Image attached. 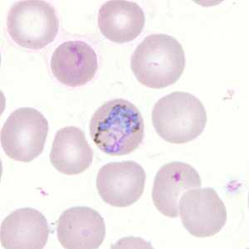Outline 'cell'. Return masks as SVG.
<instances>
[{"mask_svg":"<svg viewBox=\"0 0 249 249\" xmlns=\"http://www.w3.org/2000/svg\"><path fill=\"white\" fill-rule=\"evenodd\" d=\"M90 135L102 152L111 156H125L142 144L144 120L139 109L127 100H110L91 116Z\"/></svg>","mask_w":249,"mask_h":249,"instance_id":"6da1fadb","label":"cell"},{"mask_svg":"<svg viewBox=\"0 0 249 249\" xmlns=\"http://www.w3.org/2000/svg\"><path fill=\"white\" fill-rule=\"evenodd\" d=\"M138 82L147 88L162 89L175 84L185 68L184 49L167 34H151L140 43L130 60Z\"/></svg>","mask_w":249,"mask_h":249,"instance_id":"7a4b0ae2","label":"cell"},{"mask_svg":"<svg viewBox=\"0 0 249 249\" xmlns=\"http://www.w3.org/2000/svg\"><path fill=\"white\" fill-rule=\"evenodd\" d=\"M152 123L165 142L185 144L203 133L207 123L206 110L200 100L192 94L175 91L156 102Z\"/></svg>","mask_w":249,"mask_h":249,"instance_id":"3957f363","label":"cell"},{"mask_svg":"<svg viewBox=\"0 0 249 249\" xmlns=\"http://www.w3.org/2000/svg\"><path fill=\"white\" fill-rule=\"evenodd\" d=\"M7 29L15 43L31 50H40L53 43L59 29L56 10L43 0H25L9 9Z\"/></svg>","mask_w":249,"mask_h":249,"instance_id":"277c9868","label":"cell"},{"mask_svg":"<svg viewBox=\"0 0 249 249\" xmlns=\"http://www.w3.org/2000/svg\"><path fill=\"white\" fill-rule=\"evenodd\" d=\"M48 134V120L43 114L34 108H18L1 129V146L12 160L29 163L43 153Z\"/></svg>","mask_w":249,"mask_h":249,"instance_id":"5b68a950","label":"cell"},{"mask_svg":"<svg viewBox=\"0 0 249 249\" xmlns=\"http://www.w3.org/2000/svg\"><path fill=\"white\" fill-rule=\"evenodd\" d=\"M178 213L185 230L196 238L217 234L228 218L225 204L212 188L184 193L178 202Z\"/></svg>","mask_w":249,"mask_h":249,"instance_id":"8992f818","label":"cell"},{"mask_svg":"<svg viewBox=\"0 0 249 249\" xmlns=\"http://www.w3.org/2000/svg\"><path fill=\"white\" fill-rule=\"evenodd\" d=\"M145 179L144 169L138 163L111 162L100 169L96 189L105 203L124 208L139 200L144 193Z\"/></svg>","mask_w":249,"mask_h":249,"instance_id":"52a82bcc","label":"cell"},{"mask_svg":"<svg viewBox=\"0 0 249 249\" xmlns=\"http://www.w3.org/2000/svg\"><path fill=\"white\" fill-rule=\"evenodd\" d=\"M201 185V178L195 168L183 162H170L156 174L152 190L154 204L163 215L177 218L183 194Z\"/></svg>","mask_w":249,"mask_h":249,"instance_id":"ba28073f","label":"cell"},{"mask_svg":"<svg viewBox=\"0 0 249 249\" xmlns=\"http://www.w3.org/2000/svg\"><path fill=\"white\" fill-rule=\"evenodd\" d=\"M57 232L64 249H98L105 239V222L99 213L91 208L73 207L60 216Z\"/></svg>","mask_w":249,"mask_h":249,"instance_id":"9c48e42d","label":"cell"},{"mask_svg":"<svg viewBox=\"0 0 249 249\" xmlns=\"http://www.w3.org/2000/svg\"><path fill=\"white\" fill-rule=\"evenodd\" d=\"M52 72L58 82L70 88L88 84L96 76V52L82 41H68L57 47L51 59Z\"/></svg>","mask_w":249,"mask_h":249,"instance_id":"30bf717a","label":"cell"},{"mask_svg":"<svg viewBox=\"0 0 249 249\" xmlns=\"http://www.w3.org/2000/svg\"><path fill=\"white\" fill-rule=\"evenodd\" d=\"M49 232L48 220L42 213L32 208L18 209L1 224V245L7 249H42Z\"/></svg>","mask_w":249,"mask_h":249,"instance_id":"8fae6325","label":"cell"},{"mask_svg":"<svg viewBox=\"0 0 249 249\" xmlns=\"http://www.w3.org/2000/svg\"><path fill=\"white\" fill-rule=\"evenodd\" d=\"M144 23L143 9L131 1H107L98 13L100 31L114 43H129L136 39L143 31Z\"/></svg>","mask_w":249,"mask_h":249,"instance_id":"7c38bea8","label":"cell"},{"mask_svg":"<svg viewBox=\"0 0 249 249\" xmlns=\"http://www.w3.org/2000/svg\"><path fill=\"white\" fill-rule=\"evenodd\" d=\"M92 158L93 151L80 128L67 126L56 133L50 161L60 173L73 176L84 172L91 166Z\"/></svg>","mask_w":249,"mask_h":249,"instance_id":"4fadbf2b","label":"cell"}]
</instances>
